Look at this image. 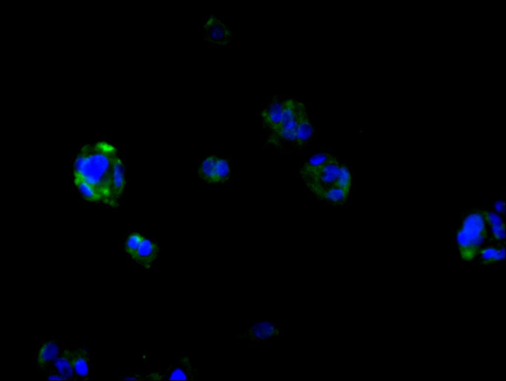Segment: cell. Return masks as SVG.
<instances>
[{
    "label": "cell",
    "instance_id": "obj_8",
    "mask_svg": "<svg viewBox=\"0 0 506 381\" xmlns=\"http://www.w3.org/2000/svg\"><path fill=\"white\" fill-rule=\"evenodd\" d=\"M158 252L157 245L144 238L133 259L144 268L148 269L156 259Z\"/></svg>",
    "mask_w": 506,
    "mask_h": 381
},
{
    "label": "cell",
    "instance_id": "obj_4",
    "mask_svg": "<svg viewBox=\"0 0 506 381\" xmlns=\"http://www.w3.org/2000/svg\"><path fill=\"white\" fill-rule=\"evenodd\" d=\"M487 222L482 210L468 212L458 230L456 240L462 258L471 260L487 239Z\"/></svg>",
    "mask_w": 506,
    "mask_h": 381
},
{
    "label": "cell",
    "instance_id": "obj_2",
    "mask_svg": "<svg viewBox=\"0 0 506 381\" xmlns=\"http://www.w3.org/2000/svg\"><path fill=\"white\" fill-rule=\"evenodd\" d=\"M299 174L318 199L334 206H341L347 200L351 186L350 173L344 164L331 154L318 165L306 162Z\"/></svg>",
    "mask_w": 506,
    "mask_h": 381
},
{
    "label": "cell",
    "instance_id": "obj_5",
    "mask_svg": "<svg viewBox=\"0 0 506 381\" xmlns=\"http://www.w3.org/2000/svg\"><path fill=\"white\" fill-rule=\"evenodd\" d=\"M198 173L200 177L208 183H223L229 178L230 168L226 159L211 155L202 161L198 169Z\"/></svg>",
    "mask_w": 506,
    "mask_h": 381
},
{
    "label": "cell",
    "instance_id": "obj_20",
    "mask_svg": "<svg viewBox=\"0 0 506 381\" xmlns=\"http://www.w3.org/2000/svg\"><path fill=\"white\" fill-rule=\"evenodd\" d=\"M180 362L181 363V364H182L185 368V369L187 371H191V370H192L191 365V364H190V359H189V358L188 357H187V356L182 357L180 359Z\"/></svg>",
    "mask_w": 506,
    "mask_h": 381
},
{
    "label": "cell",
    "instance_id": "obj_3",
    "mask_svg": "<svg viewBox=\"0 0 506 381\" xmlns=\"http://www.w3.org/2000/svg\"><path fill=\"white\" fill-rule=\"evenodd\" d=\"M118 150L106 141L84 146L74 164V180H81L93 186L101 201L112 206L115 205L111 192L113 165L118 155Z\"/></svg>",
    "mask_w": 506,
    "mask_h": 381
},
{
    "label": "cell",
    "instance_id": "obj_18",
    "mask_svg": "<svg viewBox=\"0 0 506 381\" xmlns=\"http://www.w3.org/2000/svg\"><path fill=\"white\" fill-rule=\"evenodd\" d=\"M491 229L494 239L498 241H503L505 238V225L491 226Z\"/></svg>",
    "mask_w": 506,
    "mask_h": 381
},
{
    "label": "cell",
    "instance_id": "obj_10",
    "mask_svg": "<svg viewBox=\"0 0 506 381\" xmlns=\"http://www.w3.org/2000/svg\"><path fill=\"white\" fill-rule=\"evenodd\" d=\"M246 334L247 338L250 339L263 340L276 337L279 332L273 324L260 322L251 326Z\"/></svg>",
    "mask_w": 506,
    "mask_h": 381
},
{
    "label": "cell",
    "instance_id": "obj_14",
    "mask_svg": "<svg viewBox=\"0 0 506 381\" xmlns=\"http://www.w3.org/2000/svg\"><path fill=\"white\" fill-rule=\"evenodd\" d=\"M74 181L79 193L85 199L93 202L101 201L99 194L93 186L81 180Z\"/></svg>",
    "mask_w": 506,
    "mask_h": 381
},
{
    "label": "cell",
    "instance_id": "obj_19",
    "mask_svg": "<svg viewBox=\"0 0 506 381\" xmlns=\"http://www.w3.org/2000/svg\"><path fill=\"white\" fill-rule=\"evenodd\" d=\"M494 207L499 213H505V203L504 201L502 200L496 201L494 203Z\"/></svg>",
    "mask_w": 506,
    "mask_h": 381
},
{
    "label": "cell",
    "instance_id": "obj_15",
    "mask_svg": "<svg viewBox=\"0 0 506 381\" xmlns=\"http://www.w3.org/2000/svg\"><path fill=\"white\" fill-rule=\"evenodd\" d=\"M144 238L138 233H131L127 238L125 243V250L133 259Z\"/></svg>",
    "mask_w": 506,
    "mask_h": 381
},
{
    "label": "cell",
    "instance_id": "obj_1",
    "mask_svg": "<svg viewBox=\"0 0 506 381\" xmlns=\"http://www.w3.org/2000/svg\"><path fill=\"white\" fill-rule=\"evenodd\" d=\"M260 117L267 142L276 147L299 149L314 133L305 105L293 98H273Z\"/></svg>",
    "mask_w": 506,
    "mask_h": 381
},
{
    "label": "cell",
    "instance_id": "obj_21",
    "mask_svg": "<svg viewBox=\"0 0 506 381\" xmlns=\"http://www.w3.org/2000/svg\"><path fill=\"white\" fill-rule=\"evenodd\" d=\"M147 377L151 380H161L163 379V376L160 373L156 372L150 373Z\"/></svg>",
    "mask_w": 506,
    "mask_h": 381
},
{
    "label": "cell",
    "instance_id": "obj_13",
    "mask_svg": "<svg viewBox=\"0 0 506 381\" xmlns=\"http://www.w3.org/2000/svg\"><path fill=\"white\" fill-rule=\"evenodd\" d=\"M477 254L480 255L482 263L488 264L504 259L505 250L504 247L498 249L488 247L482 248Z\"/></svg>",
    "mask_w": 506,
    "mask_h": 381
},
{
    "label": "cell",
    "instance_id": "obj_12",
    "mask_svg": "<svg viewBox=\"0 0 506 381\" xmlns=\"http://www.w3.org/2000/svg\"><path fill=\"white\" fill-rule=\"evenodd\" d=\"M89 361L90 355L86 350L83 348L74 350L71 362L75 375L86 377L88 373Z\"/></svg>",
    "mask_w": 506,
    "mask_h": 381
},
{
    "label": "cell",
    "instance_id": "obj_9",
    "mask_svg": "<svg viewBox=\"0 0 506 381\" xmlns=\"http://www.w3.org/2000/svg\"><path fill=\"white\" fill-rule=\"evenodd\" d=\"M73 351L72 349H65L60 355L49 363L53 364L58 373L67 380L73 379L76 375L71 362Z\"/></svg>",
    "mask_w": 506,
    "mask_h": 381
},
{
    "label": "cell",
    "instance_id": "obj_22",
    "mask_svg": "<svg viewBox=\"0 0 506 381\" xmlns=\"http://www.w3.org/2000/svg\"><path fill=\"white\" fill-rule=\"evenodd\" d=\"M47 380H67L65 377L59 374H51L47 376Z\"/></svg>",
    "mask_w": 506,
    "mask_h": 381
},
{
    "label": "cell",
    "instance_id": "obj_17",
    "mask_svg": "<svg viewBox=\"0 0 506 381\" xmlns=\"http://www.w3.org/2000/svg\"><path fill=\"white\" fill-rule=\"evenodd\" d=\"M168 377V379L170 381L187 380L188 379L185 371L180 367L173 369Z\"/></svg>",
    "mask_w": 506,
    "mask_h": 381
},
{
    "label": "cell",
    "instance_id": "obj_6",
    "mask_svg": "<svg viewBox=\"0 0 506 381\" xmlns=\"http://www.w3.org/2000/svg\"><path fill=\"white\" fill-rule=\"evenodd\" d=\"M231 32L220 16L213 14L208 17L204 25V38L210 43L219 46L229 44Z\"/></svg>",
    "mask_w": 506,
    "mask_h": 381
},
{
    "label": "cell",
    "instance_id": "obj_7",
    "mask_svg": "<svg viewBox=\"0 0 506 381\" xmlns=\"http://www.w3.org/2000/svg\"><path fill=\"white\" fill-rule=\"evenodd\" d=\"M125 185V166L120 157L118 155L113 165L111 178V196L115 206L124 192Z\"/></svg>",
    "mask_w": 506,
    "mask_h": 381
},
{
    "label": "cell",
    "instance_id": "obj_11",
    "mask_svg": "<svg viewBox=\"0 0 506 381\" xmlns=\"http://www.w3.org/2000/svg\"><path fill=\"white\" fill-rule=\"evenodd\" d=\"M60 347L57 340H49L44 342L39 349L37 357V366L44 368L59 355Z\"/></svg>",
    "mask_w": 506,
    "mask_h": 381
},
{
    "label": "cell",
    "instance_id": "obj_23",
    "mask_svg": "<svg viewBox=\"0 0 506 381\" xmlns=\"http://www.w3.org/2000/svg\"><path fill=\"white\" fill-rule=\"evenodd\" d=\"M123 379L124 380H126V381H134V380H137V379L136 378H135V377H133V376L125 377Z\"/></svg>",
    "mask_w": 506,
    "mask_h": 381
},
{
    "label": "cell",
    "instance_id": "obj_16",
    "mask_svg": "<svg viewBox=\"0 0 506 381\" xmlns=\"http://www.w3.org/2000/svg\"><path fill=\"white\" fill-rule=\"evenodd\" d=\"M483 212L486 222L490 226L505 225L502 217L498 214L487 211H483Z\"/></svg>",
    "mask_w": 506,
    "mask_h": 381
}]
</instances>
